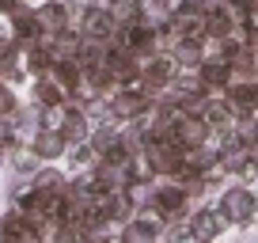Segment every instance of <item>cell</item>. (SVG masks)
<instances>
[{"instance_id":"cell-24","label":"cell","mask_w":258,"mask_h":243,"mask_svg":"<svg viewBox=\"0 0 258 243\" xmlns=\"http://www.w3.org/2000/svg\"><path fill=\"white\" fill-rule=\"evenodd\" d=\"M61 171H53V167H46V171H38V175H34V187L38 190H49V194H57V190H61Z\"/></svg>"},{"instance_id":"cell-13","label":"cell","mask_w":258,"mask_h":243,"mask_svg":"<svg viewBox=\"0 0 258 243\" xmlns=\"http://www.w3.org/2000/svg\"><path fill=\"white\" fill-rule=\"evenodd\" d=\"M61 133H64V141H84V133H88V118H84L80 106H64L61 103Z\"/></svg>"},{"instance_id":"cell-5","label":"cell","mask_w":258,"mask_h":243,"mask_svg":"<svg viewBox=\"0 0 258 243\" xmlns=\"http://www.w3.org/2000/svg\"><path fill=\"white\" fill-rule=\"evenodd\" d=\"M198 80H202L209 91H224L228 84H232V61H224V57L202 61V65H198Z\"/></svg>"},{"instance_id":"cell-4","label":"cell","mask_w":258,"mask_h":243,"mask_svg":"<svg viewBox=\"0 0 258 243\" xmlns=\"http://www.w3.org/2000/svg\"><path fill=\"white\" fill-rule=\"evenodd\" d=\"M145 106H148V91L141 88V91H133V88H125V91H114V99H110V110H114V118H141L145 114Z\"/></svg>"},{"instance_id":"cell-7","label":"cell","mask_w":258,"mask_h":243,"mask_svg":"<svg viewBox=\"0 0 258 243\" xmlns=\"http://www.w3.org/2000/svg\"><path fill=\"white\" fill-rule=\"evenodd\" d=\"M12 31H16V34H12L16 42H23L27 49H34V46H38V38H34V34L42 31V23H38V12L16 8V12H12Z\"/></svg>"},{"instance_id":"cell-32","label":"cell","mask_w":258,"mask_h":243,"mask_svg":"<svg viewBox=\"0 0 258 243\" xmlns=\"http://www.w3.org/2000/svg\"><path fill=\"white\" fill-rule=\"evenodd\" d=\"M99 243H125V239H99Z\"/></svg>"},{"instance_id":"cell-31","label":"cell","mask_w":258,"mask_h":243,"mask_svg":"<svg viewBox=\"0 0 258 243\" xmlns=\"http://www.w3.org/2000/svg\"><path fill=\"white\" fill-rule=\"evenodd\" d=\"M8 137H12V126H4V122H0V145H4Z\"/></svg>"},{"instance_id":"cell-25","label":"cell","mask_w":258,"mask_h":243,"mask_svg":"<svg viewBox=\"0 0 258 243\" xmlns=\"http://www.w3.org/2000/svg\"><path fill=\"white\" fill-rule=\"evenodd\" d=\"M53 243H88V239H84V232H80L76 220H64V224L57 228V239Z\"/></svg>"},{"instance_id":"cell-3","label":"cell","mask_w":258,"mask_h":243,"mask_svg":"<svg viewBox=\"0 0 258 243\" xmlns=\"http://www.w3.org/2000/svg\"><path fill=\"white\" fill-rule=\"evenodd\" d=\"M209 122H205V114H182V118L175 122V137H178V145L190 152L194 145H202L205 137H209Z\"/></svg>"},{"instance_id":"cell-30","label":"cell","mask_w":258,"mask_h":243,"mask_svg":"<svg viewBox=\"0 0 258 243\" xmlns=\"http://www.w3.org/2000/svg\"><path fill=\"white\" fill-rule=\"evenodd\" d=\"M16 8H23L19 0H0V12H4V16H12V12H16Z\"/></svg>"},{"instance_id":"cell-16","label":"cell","mask_w":258,"mask_h":243,"mask_svg":"<svg viewBox=\"0 0 258 243\" xmlns=\"http://www.w3.org/2000/svg\"><path fill=\"white\" fill-rule=\"evenodd\" d=\"M129 49L133 53H152L156 49V31L145 23H129Z\"/></svg>"},{"instance_id":"cell-15","label":"cell","mask_w":258,"mask_h":243,"mask_svg":"<svg viewBox=\"0 0 258 243\" xmlns=\"http://www.w3.org/2000/svg\"><path fill=\"white\" fill-rule=\"evenodd\" d=\"M61 84L57 80H46V76H38V84H34V103L38 106H61L64 103V95H61Z\"/></svg>"},{"instance_id":"cell-8","label":"cell","mask_w":258,"mask_h":243,"mask_svg":"<svg viewBox=\"0 0 258 243\" xmlns=\"http://www.w3.org/2000/svg\"><path fill=\"white\" fill-rule=\"evenodd\" d=\"M80 27H84V34L106 42L121 23H114V16H110V12H103V8H88V12H84V19H80Z\"/></svg>"},{"instance_id":"cell-12","label":"cell","mask_w":258,"mask_h":243,"mask_svg":"<svg viewBox=\"0 0 258 243\" xmlns=\"http://www.w3.org/2000/svg\"><path fill=\"white\" fill-rule=\"evenodd\" d=\"M38 23H42V31H46V34L64 31V27H69V8H64L61 0H46V4L38 8Z\"/></svg>"},{"instance_id":"cell-6","label":"cell","mask_w":258,"mask_h":243,"mask_svg":"<svg viewBox=\"0 0 258 243\" xmlns=\"http://www.w3.org/2000/svg\"><path fill=\"white\" fill-rule=\"evenodd\" d=\"M224 99L232 103V110L239 114H254V106H258V84H250V80H235V84H228L224 88Z\"/></svg>"},{"instance_id":"cell-10","label":"cell","mask_w":258,"mask_h":243,"mask_svg":"<svg viewBox=\"0 0 258 243\" xmlns=\"http://www.w3.org/2000/svg\"><path fill=\"white\" fill-rule=\"evenodd\" d=\"M202 114H205V122H209L213 130H220V133H232L235 130V118H239L228 99H224V103H220V99H209V103L202 106Z\"/></svg>"},{"instance_id":"cell-26","label":"cell","mask_w":258,"mask_h":243,"mask_svg":"<svg viewBox=\"0 0 258 243\" xmlns=\"http://www.w3.org/2000/svg\"><path fill=\"white\" fill-rule=\"evenodd\" d=\"M69 156H73V163H91V160H95V145H84V141H76V148H73Z\"/></svg>"},{"instance_id":"cell-19","label":"cell","mask_w":258,"mask_h":243,"mask_svg":"<svg viewBox=\"0 0 258 243\" xmlns=\"http://www.w3.org/2000/svg\"><path fill=\"white\" fill-rule=\"evenodd\" d=\"M53 65H57V53H53L49 46H34V49H31V73H34V76L53 73Z\"/></svg>"},{"instance_id":"cell-1","label":"cell","mask_w":258,"mask_h":243,"mask_svg":"<svg viewBox=\"0 0 258 243\" xmlns=\"http://www.w3.org/2000/svg\"><path fill=\"white\" fill-rule=\"evenodd\" d=\"M220 213H224V220H232V224H250V220L258 217V202H254L250 190L232 187L224 198H220Z\"/></svg>"},{"instance_id":"cell-11","label":"cell","mask_w":258,"mask_h":243,"mask_svg":"<svg viewBox=\"0 0 258 243\" xmlns=\"http://www.w3.org/2000/svg\"><path fill=\"white\" fill-rule=\"evenodd\" d=\"M64 133L53 130V126H46V130H38V137H34V152H38V160H57V156L64 152Z\"/></svg>"},{"instance_id":"cell-33","label":"cell","mask_w":258,"mask_h":243,"mask_svg":"<svg viewBox=\"0 0 258 243\" xmlns=\"http://www.w3.org/2000/svg\"><path fill=\"white\" fill-rule=\"evenodd\" d=\"M198 243H213V239H198Z\"/></svg>"},{"instance_id":"cell-23","label":"cell","mask_w":258,"mask_h":243,"mask_svg":"<svg viewBox=\"0 0 258 243\" xmlns=\"http://www.w3.org/2000/svg\"><path fill=\"white\" fill-rule=\"evenodd\" d=\"M235 137H239L243 145H250V148H254V145H258V118L243 114V118H239V126H235Z\"/></svg>"},{"instance_id":"cell-9","label":"cell","mask_w":258,"mask_h":243,"mask_svg":"<svg viewBox=\"0 0 258 243\" xmlns=\"http://www.w3.org/2000/svg\"><path fill=\"white\" fill-rule=\"evenodd\" d=\"M224 213L220 209H202V213H194L190 228H194V239H217L220 232H224Z\"/></svg>"},{"instance_id":"cell-21","label":"cell","mask_w":258,"mask_h":243,"mask_svg":"<svg viewBox=\"0 0 258 243\" xmlns=\"http://www.w3.org/2000/svg\"><path fill=\"white\" fill-rule=\"evenodd\" d=\"M16 53H19V42L0 34V73H8L12 80L19 76V73H16Z\"/></svg>"},{"instance_id":"cell-17","label":"cell","mask_w":258,"mask_h":243,"mask_svg":"<svg viewBox=\"0 0 258 243\" xmlns=\"http://www.w3.org/2000/svg\"><path fill=\"white\" fill-rule=\"evenodd\" d=\"M106 12L114 16V23L129 27V23H137V19H141V0H110Z\"/></svg>"},{"instance_id":"cell-14","label":"cell","mask_w":258,"mask_h":243,"mask_svg":"<svg viewBox=\"0 0 258 243\" xmlns=\"http://www.w3.org/2000/svg\"><path fill=\"white\" fill-rule=\"evenodd\" d=\"M232 31H235V16H232V12L217 8V12L205 16V34H209V38H228Z\"/></svg>"},{"instance_id":"cell-20","label":"cell","mask_w":258,"mask_h":243,"mask_svg":"<svg viewBox=\"0 0 258 243\" xmlns=\"http://www.w3.org/2000/svg\"><path fill=\"white\" fill-rule=\"evenodd\" d=\"M175 57H178V65L198 69V65L205 61V57H202V42H198V38H182V46L175 49Z\"/></svg>"},{"instance_id":"cell-28","label":"cell","mask_w":258,"mask_h":243,"mask_svg":"<svg viewBox=\"0 0 258 243\" xmlns=\"http://www.w3.org/2000/svg\"><path fill=\"white\" fill-rule=\"evenodd\" d=\"M8 110H16V95H12V91L0 84V118H4Z\"/></svg>"},{"instance_id":"cell-2","label":"cell","mask_w":258,"mask_h":243,"mask_svg":"<svg viewBox=\"0 0 258 243\" xmlns=\"http://www.w3.org/2000/svg\"><path fill=\"white\" fill-rule=\"evenodd\" d=\"M171 80H175V61L171 57H152V61L141 65V88L145 91H163Z\"/></svg>"},{"instance_id":"cell-22","label":"cell","mask_w":258,"mask_h":243,"mask_svg":"<svg viewBox=\"0 0 258 243\" xmlns=\"http://www.w3.org/2000/svg\"><path fill=\"white\" fill-rule=\"evenodd\" d=\"M254 73H258L254 57H250V49H243V53L232 61V80H254Z\"/></svg>"},{"instance_id":"cell-29","label":"cell","mask_w":258,"mask_h":243,"mask_svg":"<svg viewBox=\"0 0 258 243\" xmlns=\"http://www.w3.org/2000/svg\"><path fill=\"white\" fill-rule=\"evenodd\" d=\"M34 160H38V152H19V156H16V167H19V171H31Z\"/></svg>"},{"instance_id":"cell-27","label":"cell","mask_w":258,"mask_h":243,"mask_svg":"<svg viewBox=\"0 0 258 243\" xmlns=\"http://www.w3.org/2000/svg\"><path fill=\"white\" fill-rule=\"evenodd\" d=\"M239 53H243V49H239V42H235L232 34H228V38H220V57H224V61H235Z\"/></svg>"},{"instance_id":"cell-18","label":"cell","mask_w":258,"mask_h":243,"mask_svg":"<svg viewBox=\"0 0 258 243\" xmlns=\"http://www.w3.org/2000/svg\"><path fill=\"white\" fill-rule=\"evenodd\" d=\"M121 239H125V243H156L160 232H156V224H148V220H129Z\"/></svg>"}]
</instances>
